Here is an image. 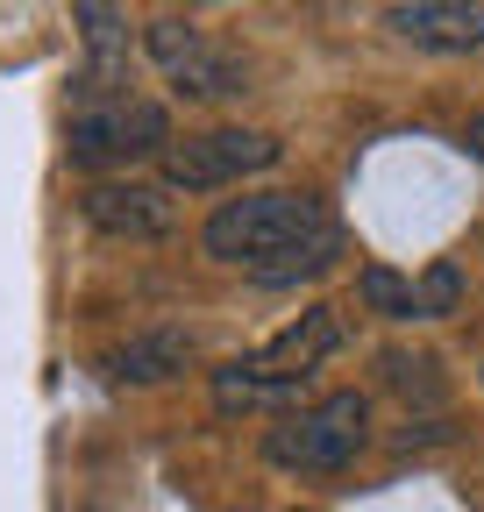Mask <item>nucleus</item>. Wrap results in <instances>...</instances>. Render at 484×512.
I'll list each match as a JSON object with an SVG mask.
<instances>
[{"instance_id":"obj_10","label":"nucleus","mask_w":484,"mask_h":512,"mask_svg":"<svg viewBox=\"0 0 484 512\" xmlns=\"http://www.w3.org/2000/svg\"><path fill=\"white\" fill-rule=\"evenodd\" d=\"M335 256H342V228H335V221H321L307 242H292L278 264H264V271H250V278H257V285H271V292H285V285H299V278H321Z\"/></svg>"},{"instance_id":"obj_9","label":"nucleus","mask_w":484,"mask_h":512,"mask_svg":"<svg viewBox=\"0 0 484 512\" xmlns=\"http://www.w3.org/2000/svg\"><path fill=\"white\" fill-rule=\"evenodd\" d=\"M186 363H193V335L186 328H150V335L121 342L107 356V377L114 384H164V377H178Z\"/></svg>"},{"instance_id":"obj_5","label":"nucleus","mask_w":484,"mask_h":512,"mask_svg":"<svg viewBox=\"0 0 484 512\" xmlns=\"http://www.w3.org/2000/svg\"><path fill=\"white\" fill-rule=\"evenodd\" d=\"M278 157H285V143L264 136V128H207V136H186L164 150V178L178 192H221V185L271 171Z\"/></svg>"},{"instance_id":"obj_13","label":"nucleus","mask_w":484,"mask_h":512,"mask_svg":"<svg viewBox=\"0 0 484 512\" xmlns=\"http://www.w3.org/2000/svg\"><path fill=\"white\" fill-rule=\"evenodd\" d=\"M470 150H477V164H484V114H470Z\"/></svg>"},{"instance_id":"obj_7","label":"nucleus","mask_w":484,"mask_h":512,"mask_svg":"<svg viewBox=\"0 0 484 512\" xmlns=\"http://www.w3.org/2000/svg\"><path fill=\"white\" fill-rule=\"evenodd\" d=\"M385 29L413 50H435V57L484 50V8L477 0H399V8H385Z\"/></svg>"},{"instance_id":"obj_2","label":"nucleus","mask_w":484,"mask_h":512,"mask_svg":"<svg viewBox=\"0 0 484 512\" xmlns=\"http://www.w3.org/2000/svg\"><path fill=\"white\" fill-rule=\"evenodd\" d=\"M363 441H371V399L363 392H328L314 399L307 413H292L264 434V456L278 470H299V477H335L363 456Z\"/></svg>"},{"instance_id":"obj_6","label":"nucleus","mask_w":484,"mask_h":512,"mask_svg":"<svg viewBox=\"0 0 484 512\" xmlns=\"http://www.w3.org/2000/svg\"><path fill=\"white\" fill-rule=\"evenodd\" d=\"M335 349H342V313H335V306H307L285 335H271V342L250 356V377H264L278 399H292Z\"/></svg>"},{"instance_id":"obj_11","label":"nucleus","mask_w":484,"mask_h":512,"mask_svg":"<svg viewBox=\"0 0 484 512\" xmlns=\"http://www.w3.org/2000/svg\"><path fill=\"white\" fill-rule=\"evenodd\" d=\"M456 299H463V271H456V264H435L428 278L413 285V313H420V320H435V313H456Z\"/></svg>"},{"instance_id":"obj_3","label":"nucleus","mask_w":484,"mask_h":512,"mask_svg":"<svg viewBox=\"0 0 484 512\" xmlns=\"http://www.w3.org/2000/svg\"><path fill=\"white\" fill-rule=\"evenodd\" d=\"M143 50L150 64L171 79V93H186V100H235L242 86H250V72H242V57L228 43H214L200 22L186 15H157L143 29Z\"/></svg>"},{"instance_id":"obj_1","label":"nucleus","mask_w":484,"mask_h":512,"mask_svg":"<svg viewBox=\"0 0 484 512\" xmlns=\"http://www.w3.org/2000/svg\"><path fill=\"white\" fill-rule=\"evenodd\" d=\"M321 221H335V214L314 200V192H242V200H221L207 214L200 242H207V256H221V264L264 271L292 242H307Z\"/></svg>"},{"instance_id":"obj_8","label":"nucleus","mask_w":484,"mask_h":512,"mask_svg":"<svg viewBox=\"0 0 484 512\" xmlns=\"http://www.w3.org/2000/svg\"><path fill=\"white\" fill-rule=\"evenodd\" d=\"M79 207H86V221L100 235H129V242H157L178 221V207H171L164 185H93Z\"/></svg>"},{"instance_id":"obj_4","label":"nucleus","mask_w":484,"mask_h":512,"mask_svg":"<svg viewBox=\"0 0 484 512\" xmlns=\"http://www.w3.org/2000/svg\"><path fill=\"white\" fill-rule=\"evenodd\" d=\"M72 164L79 171H100V164H136V157H157L171 150V121L164 107L150 100H93L72 114Z\"/></svg>"},{"instance_id":"obj_12","label":"nucleus","mask_w":484,"mask_h":512,"mask_svg":"<svg viewBox=\"0 0 484 512\" xmlns=\"http://www.w3.org/2000/svg\"><path fill=\"white\" fill-rule=\"evenodd\" d=\"M363 299H371L385 320H420V313H413V285H406V278H392L385 264L363 271Z\"/></svg>"}]
</instances>
